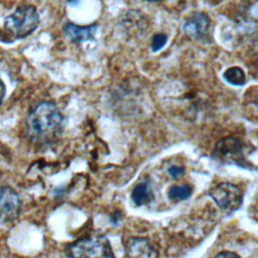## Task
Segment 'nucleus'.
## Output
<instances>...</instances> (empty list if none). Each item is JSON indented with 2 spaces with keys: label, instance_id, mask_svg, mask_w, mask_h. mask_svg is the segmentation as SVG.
<instances>
[{
  "label": "nucleus",
  "instance_id": "nucleus-4",
  "mask_svg": "<svg viewBox=\"0 0 258 258\" xmlns=\"http://www.w3.org/2000/svg\"><path fill=\"white\" fill-rule=\"evenodd\" d=\"M209 195L221 209L226 211L238 210L243 201L242 190L237 185L229 182H223L212 187Z\"/></svg>",
  "mask_w": 258,
  "mask_h": 258
},
{
  "label": "nucleus",
  "instance_id": "nucleus-14",
  "mask_svg": "<svg viewBox=\"0 0 258 258\" xmlns=\"http://www.w3.org/2000/svg\"><path fill=\"white\" fill-rule=\"evenodd\" d=\"M183 171H184V169H183V167H181V166H170L169 168H168V173L172 176V177H178L179 175H181L182 173H183Z\"/></svg>",
  "mask_w": 258,
  "mask_h": 258
},
{
  "label": "nucleus",
  "instance_id": "nucleus-15",
  "mask_svg": "<svg viewBox=\"0 0 258 258\" xmlns=\"http://www.w3.org/2000/svg\"><path fill=\"white\" fill-rule=\"evenodd\" d=\"M215 258H240L236 253L230 252V251H224L219 253Z\"/></svg>",
  "mask_w": 258,
  "mask_h": 258
},
{
  "label": "nucleus",
  "instance_id": "nucleus-6",
  "mask_svg": "<svg viewBox=\"0 0 258 258\" xmlns=\"http://www.w3.org/2000/svg\"><path fill=\"white\" fill-rule=\"evenodd\" d=\"M21 210V201L18 194L10 186H0V222L6 223L15 220Z\"/></svg>",
  "mask_w": 258,
  "mask_h": 258
},
{
  "label": "nucleus",
  "instance_id": "nucleus-7",
  "mask_svg": "<svg viewBox=\"0 0 258 258\" xmlns=\"http://www.w3.org/2000/svg\"><path fill=\"white\" fill-rule=\"evenodd\" d=\"M182 29L190 38L196 40H205L209 34L210 19L204 12H191L185 18Z\"/></svg>",
  "mask_w": 258,
  "mask_h": 258
},
{
  "label": "nucleus",
  "instance_id": "nucleus-13",
  "mask_svg": "<svg viewBox=\"0 0 258 258\" xmlns=\"http://www.w3.org/2000/svg\"><path fill=\"white\" fill-rule=\"evenodd\" d=\"M167 41V36L165 35V33H155L152 37H151V43H150V47L151 50L153 52H156L158 50H160Z\"/></svg>",
  "mask_w": 258,
  "mask_h": 258
},
{
  "label": "nucleus",
  "instance_id": "nucleus-17",
  "mask_svg": "<svg viewBox=\"0 0 258 258\" xmlns=\"http://www.w3.org/2000/svg\"><path fill=\"white\" fill-rule=\"evenodd\" d=\"M255 105H256V107L258 108V94H257V96H256V99H255Z\"/></svg>",
  "mask_w": 258,
  "mask_h": 258
},
{
  "label": "nucleus",
  "instance_id": "nucleus-5",
  "mask_svg": "<svg viewBox=\"0 0 258 258\" xmlns=\"http://www.w3.org/2000/svg\"><path fill=\"white\" fill-rule=\"evenodd\" d=\"M213 155L225 162H234L241 165L244 162L243 143L235 137L227 136L216 143Z\"/></svg>",
  "mask_w": 258,
  "mask_h": 258
},
{
  "label": "nucleus",
  "instance_id": "nucleus-11",
  "mask_svg": "<svg viewBox=\"0 0 258 258\" xmlns=\"http://www.w3.org/2000/svg\"><path fill=\"white\" fill-rule=\"evenodd\" d=\"M223 79L233 86H244L246 84V75L239 67H230L223 73Z\"/></svg>",
  "mask_w": 258,
  "mask_h": 258
},
{
  "label": "nucleus",
  "instance_id": "nucleus-10",
  "mask_svg": "<svg viewBox=\"0 0 258 258\" xmlns=\"http://www.w3.org/2000/svg\"><path fill=\"white\" fill-rule=\"evenodd\" d=\"M131 198L135 205L142 206L149 203L153 199V194L146 182H140L133 188Z\"/></svg>",
  "mask_w": 258,
  "mask_h": 258
},
{
  "label": "nucleus",
  "instance_id": "nucleus-1",
  "mask_svg": "<svg viewBox=\"0 0 258 258\" xmlns=\"http://www.w3.org/2000/svg\"><path fill=\"white\" fill-rule=\"evenodd\" d=\"M63 117L55 104L43 101L35 105L26 118V131L35 142H47L61 129Z\"/></svg>",
  "mask_w": 258,
  "mask_h": 258
},
{
  "label": "nucleus",
  "instance_id": "nucleus-2",
  "mask_svg": "<svg viewBox=\"0 0 258 258\" xmlns=\"http://www.w3.org/2000/svg\"><path fill=\"white\" fill-rule=\"evenodd\" d=\"M39 16L34 6L23 5L7 16L4 20V29L13 38L21 39L30 35L38 26Z\"/></svg>",
  "mask_w": 258,
  "mask_h": 258
},
{
  "label": "nucleus",
  "instance_id": "nucleus-3",
  "mask_svg": "<svg viewBox=\"0 0 258 258\" xmlns=\"http://www.w3.org/2000/svg\"><path fill=\"white\" fill-rule=\"evenodd\" d=\"M67 252L71 258H115L108 239L91 235L71 244Z\"/></svg>",
  "mask_w": 258,
  "mask_h": 258
},
{
  "label": "nucleus",
  "instance_id": "nucleus-18",
  "mask_svg": "<svg viewBox=\"0 0 258 258\" xmlns=\"http://www.w3.org/2000/svg\"><path fill=\"white\" fill-rule=\"evenodd\" d=\"M144 1H147V2H157V1H161V0H144Z\"/></svg>",
  "mask_w": 258,
  "mask_h": 258
},
{
  "label": "nucleus",
  "instance_id": "nucleus-9",
  "mask_svg": "<svg viewBox=\"0 0 258 258\" xmlns=\"http://www.w3.org/2000/svg\"><path fill=\"white\" fill-rule=\"evenodd\" d=\"M97 24H91L87 26H80L71 22H67L63 27L64 35L73 42H83L91 40L95 37L97 31Z\"/></svg>",
  "mask_w": 258,
  "mask_h": 258
},
{
  "label": "nucleus",
  "instance_id": "nucleus-16",
  "mask_svg": "<svg viewBox=\"0 0 258 258\" xmlns=\"http://www.w3.org/2000/svg\"><path fill=\"white\" fill-rule=\"evenodd\" d=\"M5 93H6V89H5V85L4 83L2 82V80L0 79V105L4 99V96H5Z\"/></svg>",
  "mask_w": 258,
  "mask_h": 258
},
{
  "label": "nucleus",
  "instance_id": "nucleus-8",
  "mask_svg": "<svg viewBox=\"0 0 258 258\" xmlns=\"http://www.w3.org/2000/svg\"><path fill=\"white\" fill-rule=\"evenodd\" d=\"M125 254L127 258H157L156 250L148 239L142 237L127 239L125 242Z\"/></svg>",
  "mask_w": 258,
  "mask_h": 258
},
{
  "label": "nucleus",
  "instance_id": "nucleus-12",
  "mask_svg": "<svg viewBox=\"0 0 258 258\" xmlns=\"http://www.w3.org/2000/svg\"><path fill=\"white\" fill-rule=\"evenodd\" d=\"M191 194V188L188 184L181 185H172L169 187L167 195L168 198L172 201H182L189 198Z\"/></svg>",
  "mask_w": 258,
  "mask_h": 258
}]
</instances>
